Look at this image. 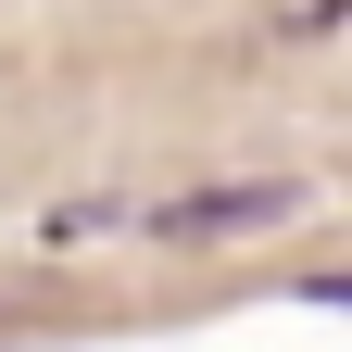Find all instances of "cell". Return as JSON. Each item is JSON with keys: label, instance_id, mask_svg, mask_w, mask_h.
Segmentation results:
<instances>
[{"label": "cell", "instance_id": "cell-1", "mask_svg": "<svg viewBox=\"0 0 352 352\" xmlns=\"http://www.w3.org/2000/svg\"><path fill=\"white\" fill-rule=\"evenodd\" d=\"M289 214H302V189H289V176H239V189L151 201L139 227H151V239H252V227H289Z\"/></svg>", "mask_w": 352, "mask_h": 352}]
</instances>
